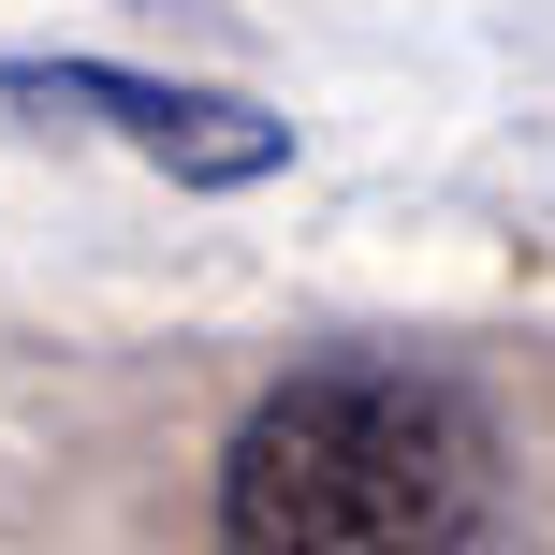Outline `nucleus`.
Masks as SVG:
<instances>
[{
    "instance_id": "obj_2",
    "label": "nucleus",
    "mask_w": 555,
    "mask_h": 555,
    "mask_svg": "<svg viewBox=\"0 0 555 555\" xmlns=\"http://www.w3.org/2000/svg\"><path fill=\"white\" fill-rule=\"evenodd\" d=\"M0 117H88L146 176H176V191H263L293 162V117L278 103H249V88H176V74H132V59H0Z\"/></svg>"
},
{
    "instance_id": "obj_1",
    "label": "nucleus",
    "mask_w": 555,
    "mask_h": 555,
    "mask_svg": "<svg viewBox=\"0 0 555 555\" xmlns=\"http://www.w3.org/2000/svg\"><path fill=\"white\" fill-rule=\"evenodd\" d=\"M498 424L424 351H307L220 439V555H482Z\"/></svg>"
}]
</instances>
